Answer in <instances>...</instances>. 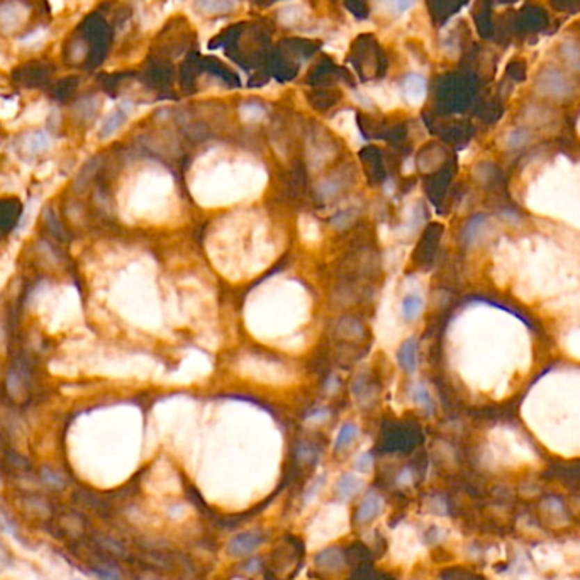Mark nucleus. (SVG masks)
Instances as JSON below:
<instances>
[{
  "mask_svg": "<svg viewBox=\"0 0 580 580\" xmlns=\"http://www.w3.org/2000/svg\"><path fill=\"white\" fill-rule=\"evenodd\" d=\"M538 88L540 92H543V95L556 97V99L567 97L572 92L570 82L558 70H545V72H541V75L538 76Z\"/></svg>",
  "mask_w": 580,
  "mask_h": 580,
  "instance_id": "obj_1",
  "label": "nucleus"
},
{
  "mask_svg": "<svg viewBox=\"0 0 580 580\" xmlns=\"http://www.w3.org/2000/svg\"><path fill=\"white\" fill-rule=\"evenodd\" d=\"M261 536L255 531H245L236 535L227 545V553L233 556H246L260 547Z\"/></svg>",
  "mask_w": 580,
  "mask_h": 580,
  "instance_id": "obj_2",
  "label": "nucleus"
},
{
  "mask_svg": "<svg viewBox=\"0 0 580 580\" xmlns=\"http://www.w3.org/2000/svg\"><path fill=\"white\" fill-rule=\"evenodd\" d=\"M426 80H424V76L417 75V73H411L402 82V94H404L405 100L411 106L423 104V100L426 99Z\"/></svg>",
  "mask_w": 580,
  "mask_h": 580,
  "instance_id": "obj_3",
  "label": "nucleus"
},
{
  "mask_svg": "<svg viewBox=\"0 0 580 580\" xmlns=\"http://www.w3.org/2000/svg\"><path fill=\"white\" fill-rule=\"evenodd\" d=\"M397 360H399V365L402 370L408 373H414L417 369V339L409 338L408 341H404L399 348V353H397Z\"/></svg>",
  "mask_w": 580,
  "mask_h": 580,
  "instance_id": "obj_4",
  "label": "nucleus"
},
{
  "mask_svg": "<svg viewBox=\"0 0 580 580\" xmlns=\"http://www.w3.org/2000/svg\"><path fill=\"white\" fill-rule=\"evenodd\" d=\"M382 506H384V502H382V497L378 496V494H369V496L363 499V502L360 504L357 511L358 523H369L370 519H373V517L380 513Z\"/></svg>",
  "mask_w": 580,
  "mask_h": 580,
  "instance_id": "obj_5",
  "label": "nucleus"
},
{
  "mask_svg": "<svg viewBox=\"0 0 580 580\" xmlns=\"http://www.w3.org/2000/svg\"><path fill=\"white\" fill-rule=\"evenodd\" d=\"M363 481L357 477L355 474H345L341 478H339L338 485H336V490H338V497L341 501H348V499L355 497L362 490Z\"/></svg>",
  "mask_w": 580,
  "mask_h": 580,
  "instance_id": "obj_6",
  "label": "nucleus"
},
{
  "mask_svg": "<svg viewBox=\"0 0 580 580\" xmlns=\"http://www.w3.org/2000/svg\"><path fill=\"white\" fill-rule=\"evenodd\" d=\"M22 146H24L26 152L31 153V154L42 153L45 150H48L49 138H48V134L42 133V131H34V133L26 134Z\"/></svg>",
  "mask_w": 580,
  "mask_h": 580,
  "instance_id": "obj_7",
  "label": "nucleus"
},
{
  "mask_svg": "<svg viewBox=\"0 0 580 580\" xmlns=\"http://www.w3.org/2000/svg\"><path fill=\"white\" fill-rule=\"evenodd\" d=\"M401 309H402V316H404L405 321H414L419 318L421 312H423L424 303L419 296H416V293H409V296H405L404 300H402Z\"/></svg>",
  "mask_w": 580,
  "mask_h": 580,
  "instance_id": "obj_8",
  "label": "nucleus"
},
{
  "mask_svg": "<svg viewBox=\"0 0 580 580\" xmlns=\"http://www.w3.org/2000/svg\"><path fill=\"white\" fill-rule=\"evenodd\" d=\"M126 118H127V112L124 109H118V111L111 112V114L106 118V121L102 122V127H100V138L112 136L119 127L124 124Z\"/></svg>",
  "mask_w": 580,
  "mask_h": 580,
  "instance_id": "obj_9",
  "label": "nucleus"
},
{
  "mask_svg": "<svg viewBox=\"0 0 580 580\" xmlns=\"http://www.w3.org/2000/svg\"><path fill=\"white\" fill-rule=\"evenodd\" d=\"M236 7V0H199V9L204 14H226Z\"/></svg>",
  "mask_w": 580,
  "mask_h": 580,
  "instance_id": "obj_10",
  "label": "nucleus"
},
{
  "mask_svg": "<svg viewBox=\"0 0 580 580\" xmlns=\"http://www.w3.org/2000/svg\"><path fill=\"white\" fill-rule=\"evenodd\" d=\"M411 397L412 402H414L416 405H419L423 411L431 412L433 409H435V402H433L428 389L423 384H414L411 387Z\"/></svg>",
  "mask_w": 580,
  "mask_h": 580,
  "instance_id": "obj_11",
  "label": "nucleus"
},
{
  "mask_svg": "<svg viewBox=\"0 0 580 580\" xmlns=\"http://www.w3.org/2000/svg\"><path fill=\"white\" fill-rule=\"evenodd\" d=\"M357 433H358V429H357V426H355V424H351V423L343 424L341 429L338 431V436H336V440H335V450L341 451V450H345V448L350 446V444L353 443Z\"/></svg>",
  "mask_w": 580,
  "mask_h": 580,
  "instance_id": "obj_12",
  "label": "nucleus"
},
{
  "mask_svg": "<svg viewBox=\"0 0 580 580\" xmlns=\"http://www.w3.org/2000/svg\"><path fill=\"white\" fill-rule=\"evenodd\" d=\"M316 563L321 568H326V570H331V568H339L343 565V555L341 551L336 550V548H331V550L323 551L316 558Z\"/></svg>",
  "mask_w": 580,
  "mask_h": 580,
  "instance_id": "obj_13",
  "label": "nucleus"
},
{
  "mask_svg": "<svg viewBox=\"0 0 580 580\" xmlns=\"http://www.w3.org/2000/svg\"><path fill=\"white\" fill-rule=\"evenodd\" d=\"M416 0H377L378 7L390 15H401L414 6Z\"/></svg>",
  "mask_w": 580,
  "mask_h": 580,
  "instance_id": "obj_14",
  "label": "nucleus"
},
{
  "mask_svg": "<svg viewBox=\"0 0 580 580\" xmlns=\"http://www.w3.org/2000/svg\"><path fill=\"white\" fill-rule=\"evenodd\" d=\"M485 223H487L485 216H475V218L465 226V231H463V239H465L469 245L477 241L478 234H481V231L483 229V226H485Z\"/></svg>",
  "mask_w": 580,
  "mask_h": 580,
  "instance_id": "obj_15",
  "label": "nucleus"
},
{
  "mask_svg": "<svg viewBox=\"0 0 580 580\" xmlns=\"http://www.w3.org/2000/svg\"><path fill=\"white\" fill-rule=\"evenodd\" d=\"M562 55L572 68L580 72V46L579 45H575V42H572V41L565 42V45L562 46Z\"/></svg>",
  "mask_w": 580,
  "mask_h": 580,
  "instance_id": "obj_16",
  "label": "nucleus"
},
{
  "mask_svg": "<svg viewBox=\"0 0 580 580\" xmlns=\"http://www.w3.org/2000/svg\"><path fill=\"white\" fill-rule=\"evenodd\" d=\"M241 115L245 121H258V119L265 115V111L258 104H246V106L241 107Z\"/></svg>",
  "mask_w": 580,
  "mask_h": 580,
  "instance_id": "obj_17",
  "label": "nucleus"
},
{
  "mask_svg": "<svg viewBox=\"0 0 580 580\" xmlns=\"http://www.w3.org/2000/svg\"><path fill=\"white\" fill-rule=\"evenodd\" d=\"M355 465H357V469L360 472H369L370 469H372V465H373L372 455H370V453H362L357 458V462H355Z\"/></svg>",
  "mask_w": 580,
  "mask_h": 580,
  "instance_id": "obj_18",
  "label": "nucleus"
},
{
  "mask_svg": "<svg viewBox=\"0 0 580 580\" xmlns=\"http://www.w3.org/2000/svg\"><path fill=\"white\" fill-rule=\"evenodd\" d=\"M42 478H45V482L49 483V485H55V487L63 485V478H61L58 474H55V472L45 470L42 472Z\"/></svg>",
  "mask_w": 580,
  "mask_h": 580,
  "instance_id": "obj_19",
  "label": "nucleus"
},
{
  "mask_svg": "<svg viewBox=\"0 0 580 580\" xmlns=\"http://www.w3.org/2000/svg\"><path fill=\"white\" fill-rule=\"evenodd\" d=\"M524 139H526V134L523 133V131H516V133H514V134H513V141H511V146H514V148H516V146L523 145V143H524Z\"/></svg>",
  "mask_w": 580,
  "mask_h": 580,
  "instance_id": "obj_20",
  "label": "nucleus"
}]
</instances>
